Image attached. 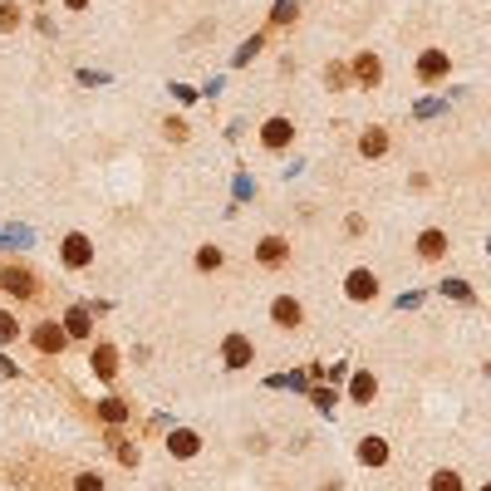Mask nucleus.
<instances>
[{
    "label": "nucleus",
    "instance_id": "1",
    "mask_svg": "<svg viewBox=\"0 0 491 491\" xmlns=\"http://www.w3.org/2000/svg\"><path fill=\"white\" fill-rule=\"evenodd\" d=\"M0 285H6V290H15L20 300H30V295H35V276H30V270H20V265L0 270Z\"/></svg>",
    "mask_w": 491,
    "mask_h": 491
},
{
    "label": "nucleus",
    "instance_id": "2",
    "mask_svg": "<svg viewBox=\"0 0 491 491\" xmlns=\"http://www.w3.org/2000/svg\"><path fill=\"white\" fill-rule=\"evenodd\" d=\"M344 290H349L354 300H373V295H378V280H373V270H354V276L344 280Z\"/></svg>",
    "mask_w": 491,
    "mask_h": 491
},
{
    "label": "nucleus",
    "instance_id": "3",
    "mask_svg": "<svg viewBox=\"0 0 491 491\" xmlns=\"http://www.w3.org/2000/svg\"><path fill=\"white\" fill-rule=\"evenodd\" d=\"M447 69H452V60H447L443 49H427V54H422V64H418V74H422V79H443Z\"/></svg>",
    "mask_w": 491,
    "mask_h": 491
},
{
    "label": "nucleus",
    "instance_id": "4",
    "mask_svg": "<svg viewBox=\"0 0 491 491\" xmlns=\"http://www.w3.org/2000/svg\"><path fill=\"white\" fill-rule=\"evenodd\" d=\"M260 138H265V143H270V148H285V143H290V138H295V128H290V123H285V118H270V123H265V133H260Z\"/></svg>",
    "mask_w": 491,
    "mask_h": 491
},
{
    "label": "nucleus",
    "instance_id": "5",
    "mask_svg": "<svg viewBox=\"0 0 491 491\" xmlns=\"http://www.w3.org/2000/svg\"><path fill=\"white\" fill-rule=\"evenodd\" d=\"M89 256H93V251H89L84 236H69V241H64V260H69V265H89Z\"/></svg>",
    "mask_w": 491,
    "mask_h": 491
},
{
    "label": "nucleus",
    "instance_id": "6",
    "mask_svg": "<svg viewBox=\"0 0 491 491\" xmlns=\"http://www.w3.org/2000/svg\"><path fill=\"white\" fill-rule=\"evenodd\" d=\"M418 251H422V260H438V256L447 251V236H443V231H427V236L418 241Z\"/></svg>",
    "mask_w": 491,
    "mask_h": 491
},
{
    "label": "nucleus",
    "instance_id": "7",
    "mask_svg": "<svg viewBox=\"0 0 491 491\" xmlns=\"http://www.w3.org/2000/svg\"><path fill=\"white\" fill-rule=\"evenodd\" d=\"M359 457H364L368 467H378V462H389V447L378 443V438H364V443H359Z\"/></svg>",
    "mask_w": 491,
    "mask_h": 491
},
{
    "label": "nucleus",
    "instance_id": "8",
    "mask_svg": "<svg viewBox=\"0 0 491 491\" xmlns=\"http://www.w3.org/2000/svg\"><path fill=\"white\" fill-rule=\"evenodd\" d=\"M260 260H265V265H280V260H285V241H280V236H265V241H260Z\"/></svg>",
    "mask_w": 491,
    "mask_h": 491
},
{
    "label": "nucleus",
    "instance_id": "9",
    "mask_svg": "<svg viewBox=\"0 0 491 491\" xmlns=\"http://www.w3.org/2000/svg\"><path fill=\"white\" fill-rule=\"evenodd\" d=\"M60 339H64V334H60V324H39V330H35V344H39L44 354H49V349H60Z\"/></svg>",
    "mask_w": 491,
    "mask_h": 491
},
{
    "label": "nucleus",
    "instance_id": "10",
    "mask_svg": "<svg viewBox=\"0 0 491 491\" xmlns=\"http://www.w3.org/2000/svg\"><path fill=\"white\" fill-rule=\"evenodd\" d=\"M359 148H364V157H378V152L389 148V133H378V128H373V133H364V143H359Z\"/></svg>",
    "mask_w": 491,
    "mask_h": 491
},
{
    "label": "nucleus",
    "instance_id": "11",
    "mask_svg": "<svg viewBox=\"0 0 491 491\" xmlns=\"http://www.w3.org/2000/svg\"><path fill=\"white\" fill-rule=\"evenodd\" d=\"M276 319H280V324H300V305H295L290 295H285V300H276Z\"/></svg>",
    "mask_w": 491,
    "mask_h": 491
},
{
    "label": "nucleus",
    "instance_id": "12",
    "mask_svg": "<svg viewBox=\"0 0 491 491\" xmlns=\"http://www.w3.org/2000/svg\"><path fill=\"white\" fill-rule=\"evenodd\" d=\"M246 359H251V344H246V339H231V344H226V364H231V368H241Z\"/></svg>",
    "mask_w": 491,
    "mask_h": 491
},
{
    "label": "nucleus",
    "instance_id": "13",
    "mask_svg": "<svg viewBox=\"0 0 491 491\" xmlns=\"http://www.w3.org/2000/svg\"><path fill=\"white\" fill-rule=\"evenodd\" d=\"M64 330L69 334H89V310H69L64 314Z\"/></svg>",
    "mask_w": 491,
    "mask_h": 491
},
{
    "label": "nucleus",
    "instance_id": "14",
    "mask_svg": "<svg viewBox=\"0 0 491 491\" xmlns=\"http://www.w3.org/2000/svg\"><path fill=\"white\" fill-rule=\"evenodd\" d=\"M378 74H384V69H378L373 54H359V79H364V84H378Z\"/></svg>",
    "mask_w": 491,
    "mask_h": 491
},
{
    "label": "nucleus",
    "instance_id": "15",
    "mask_svg": "<svg viewBox=\"0 0 491 491\" xmlns=\"http://www.w3.org/2000/svg\"><path fill=\"white\" fill-rule=\"evenodd\" d=\"M93 368H98V378H114V349H108V344L93 354Z\"/></svg>",
    "mask_w": 491,
    "mask_h": 491
},
{
    "label": "nucleus",
    "instance_id": "16",
    "mask_svg": "<svg viewBox=\"0 0 491 491\" xmlns=\"http://www.w3.org/2000/svg\"><path fill=\"white\" fill-rule=\"evenodd\" d=\"M270 15H276L280 25H290V20L300 15V0H276V10H270Z\"/></svg>",
    "mask_w": 491,
    "mask_h": 491
},
{
    "label": "nucleus",
    "instance_id": "17",
    "mask_svg": "<svg viewBox=\"0 0 491 491\" xmlns=\"http://www.w3.org/2000/svg\"><path fill=\"white\" fill-rule=\"evenodd\" d=\"M172 452L177 457H192L197 452V438H192V432H172Z\"/></svg>",
    "mask_w": 491,
    "mask_h": 491
},
{
    "label": "nucleus",
    "instance_id": "18",
    "mask_svg": "<svg viewBox=\"0 0 491 491\" xmlns=\"http://www.w3.org/2000/svg\"><path fill=\"white\" fill-rule=\"evenodd\" d=\"M432 491H462L457 472H438V476H432Z\"/></svg>",
    "mask_w": 491,
    "mask_h": 491
},
{
    "label": "nucleus",
    "instance_id": "19",
    "mask_svg": "<svg viewBox=\"0 0 491 491\" xmlns=\"http://www.w3.org/2000/svg\"><path fill=\"white\" fill-rule=\"evenodd\" d=\"M20 25V10L10 6V0H0V30H15Z\"/></svg>",
    "mask_w": 491,
    "mask_h": 491
},
{
    "label": "nucleus",
    "instance_id": "20",
    "mask_svg": "<svg viewBox=\"0 0 491 491\" xmlns=\"http://www.w3.org/2000/svg\"><path fill=\"white\" fill-rule=\"evenodd\" d=\"M443 295H452V300H462V305H467V300H472V285H467V280H447V285H443Z\"/></svg>",
    "mask_w": 491,
    "mask_h": 491
},
{
    "label": "nucleus",
    "instance_id": "21",
    "mask_svg": "<svg viewBox=\"0 0 491 491\" xmlns=\"http://www.w3.org/2000/svg\"><path fill=\"white\" fill-rule=\"evenodd\" d=\"M354 398H359V403H368V398H373V378H368V373H359V378H354Z\"/></svg>",
    "mask_w": 491,
    "mask_h": 491
},
{
    "label": "nucleus",
    "instance_id": "22",
    "mask_svg": "<svg viewBox=\"0 0 491 491\" xmlns=\"http://www.w3.org/2000/svg\"><path fill=\"white\" fill-rule=\"evenodd\" d=\"M6 339H20V324H15V314H0V344Z\"/></svg>",
    "mask_w": 491,
    "mask_h": 491
},
{
    "label": "nucleus",
    "instance_id": "23",
    "mask_svg": "<svg viewBox=\"0 0 491 491\" xmlns=\"http://www.w3.org/2000/svg\"><path fill=\"white\" fill-rule=\"evenodd\" d=\"M256 54H260V39H246V44L236 49V64H251V60H256Z\"/></svg>",
    "mask_w": 491,
    "mask_h": 491
},
{
    "label": "nucleus",
    "instance_id": "24",
    "mask_svg": "<svg viewBox=\"0 0 491 491\" xmlns=\"http://www.w3.org/2000/svg\"><path fill=\"white\" fill-rule=\"evenodd\" d=\"M216 260H222V251H216V246H202V251H197V265H202V270H211Z\"/></svg>",
    "mask_w": 491,
    "mask_h": 491
},
{
    "label": "nucleus",
    "instance_id": "25",
    "mask_svg": "<svg viewBox=\"0 0 491 491\" xmlns=\"http://www.w3.org/2000/svg\"><path fill=\"white\" fill-rule=\"evenodd\" d=\"M438 108H443V98H422V103L413 108V114H418V118H432V114H438Z\"/></svg>",
    "mask_w": 491,
    "mask_h": 491
},
{
    "label": "nucleus",
    "instance_id": "26",
    "mask_svg": "<svg viewBox=\"0 0 491 491\" xmlns=\"http://www.w3.org/2000/svg\"><path fill=\"white\" fill-rule=\"evenodd\" d=\"M98 413H103V418H108V422H118V418H123V403H103V408H98Z\"/></svg>",
    "mask_w": 491,
    "mask_h": 491
},
{
    "label": "nucleus",
    "instance_id": "27",
    "mask_svg": "<svg viewBox=\"0 0 491 491\" xmlns=\"http://www.w3.org/2000/svg\"><path fill=\"white\" fill-rule=\"evenodd\" d=\"M79 491H103V481L98 476H79Z\"/></svg>",
    "mask_w": 491,
    "mask_h": 491
},
{
    "label": "nucleus",
    "instance_id": "28",
    "mask_svg": "<svg viewBox=\"0 0 491 491\" xmlns=\"http://www.w3.org/2000/svg\"><path fill=\"white\" fill-rule=\"evenodd\" d=\"M64 6H69V10H79V6H89V0H64Z\"/></svg>",
    "mask_w": 491,
    "mask_h": 491
}]
</instances>
